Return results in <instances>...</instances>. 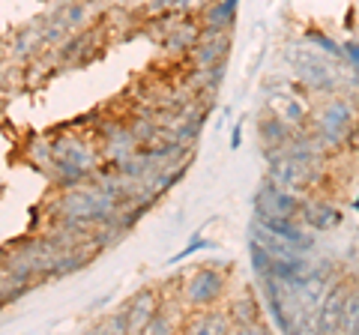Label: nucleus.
Returning a JSON list of instances; mask_svg holds the SVG:
<instances>
[{
  "mask_svg": "<svg viewBox=\"0 0 359 335\" xmlns=\"http://www.w3.org/2000/svg\"><path fill=\"white\" fill-rule=\"evenodd\" d=\"M341 51H344L347 66H351L353 72H359V42H356V39H347L344 46H341Z\"/></svg>",
  "mask_w": 359,
  "mask_h": 335,
  "instance_id": "obj_13",
  "label": "nucleus"
},
{
  "mask_svg": "<svg viewBox=\"0 0 359 335\" xmlns=\"http://www.w3.org/2000/svg\"><path fill=\"white\" fill-rule=\"evenodd\" d=\"M249 254H252V270H255V275H257V278L269 275V266H273V254H269L257 240H249Z\"/></svg>",
  "mask_w": 359,
  "mask_h": 335,
  "instance_id": "obj_10",
  "label": "nucleus"
},
{
  "mask_svg": "<svg viewBox=\"0 0 359 335\" xmlns=\"http://www.w3.org/2000/svg\"><path fill=\"white\" fill-rule=\"evenodd\" d=\"M186 296L192 306H212L224 296V275L216 270H201L186 287Z\"/></svg>",
  "mask_w": 359,
  "mask_h": 335,
  "instance_id": "obj_3",
  "label": "nucleus"
},
{
  "mask_svg": "<svg viewBox=\"0 0 359 335\" xmlns=\"http://www.w3.org/2000/svg\"><path fill=\"white\" fill-rule=\"evenodd\" d=\"M306 42L311 48H318V51H323V54H330V57H344V51H341V46L335 42L330 33H320V30H306Z\"/></svg>",
  "mask_w": 359,
  "mask_h": 335,
  "instance_id": "obj_9",
  "label": "nucleus"
},
{
  "mask_svg": "<svg viewBox=\"0 0 359 335\" xmlns=\"http://www.w3.org/2000/svg\"><path fill=\"white\" fill-rule=\"evenodd\" d=\"M297 75L302 84H309L311 90H318V93H335V87H339L332 69L320 57H314V54H306V57L297 63Z\"/></svg>",
  "mask_w": 359,
  "mask_h": 335,
  "instance_id": "obj_4",
  "label": "nucleus"
},
{
  "mask_svg": "<svg viewBox=\"0 0 359 335\" xmlns=\"http://www.w3.org/2000/svg\"><path fill=\"white\" fill-rule=\"evenodd\" d=\"M353 210H356V213H359V198H356V200H353Z\"/></svg>",
  "mask_w": 359,
  "mask_h": 335,
  "instance_id": "obj_15",
  "label": "nucleus"
},
{
  "mask_svg": "<svg viewBox=\"0 0 359 335\" xmlns=\"http://www.w3.org/2000/svg\"><path fill=\"white\" fill-rule=\"evenodd\" d=\"M299 216L311 231H330L341 221L339 210H335L332 204H323V200H302Z\"/></svg>",
  "mask_w": 359,
  "mask_h": 335,
  "instance_id": "obj_5",
  "label": "nucleus"
},
{
  "mask_svg": "<svg viewBox=\"0 0 359 335\" xmlns=\"http://www.w3.org/2000/svg\"><path fill=\"white\" fill-rule=\"evenodd\" d=\"M233 18H237V4H231V0H212L207 15H204V30H201V36L204 33H224Z\"/></svg>",
  "mask_w": 359,
  "mask_h": 335,
  "instance_id": "obj_6",
  "label": "nucleus"
},
{
  "mask_svg": "<svg viewBox=\"0 0 359 335\" xmlns=\"http://www.w3.org/2000/svg\"><path fill=\"white\" fill-rule=\"evenodd\" d=\"M257 132H261V141L266 147H282L290 141V123L282 120L278 114H264L261 123H257Z\"/></svg>",
  "mask_w": 359,
  "mask_h": 335,
  "instance_id": "obj_8",
  "label": "nucleus"
},
{
  "mask_svg": "<svg viewBox=\"0 0 359 335\" xmlns=\"http://www.w3.org/2000/svg\"><path fill=\"white\" fill-rule=\"evenodd\" d=\"M261 228H266L269 233H276L278 240H285V242H290L294 249H299L302 254H309L311 249H314V240L309 231H302V225L297 219H290V216H257L255 219Z\"/></svg>",
  "mask_w": 359,
  "mask_h": 335,
  "instance_id": "obj_2",
  "label": "nucleus"
},
{
  "mask_svg": "<svg viewBox=\"0 0 359 335\" xmlns=\"http://www.w3.org/2000/svg\"><path fill=\"white\" fill-rule=\"evenodd\" d=\"M243 147V123H237L231 132V150H240Z\"/></svg>",
  "mask_w": 359,
  "mask_h": 335,
  "instance_id": "obj_14",
  "label": "nucleus"
},
{
  "mask_svg": "<svg viewBox=\"0 0 359 335\" xmlns=\"http://www.w3.org/2000/svg\"><path fill=\"white\" fill-rule=\"evenodd\" d=\"M204 249H212V242L210 240H192L186 245L183 252H177L174 258H171V264H180V261H186V258H192V254H198V252H204Z\"/></svg>",
  "mask_w": 359,
  "mask_h": 335,
  "instance_id": "obj_12",
  "label": "nucleus"
},
{
  "mask_svg": "<svg viewBox=\"0 0 359 335\" xmlns=\"http://www.w3.org/2000/svg\"><path fill=\"white\" fill-rule=\"evenodd\" d=\"M353 117L356 111L351 102L344 99H332V102L323 105V111L318 114V132L320 138H327L330 144H341L351 138V129H353Z\"/></svg>",
  "mask_w": 359,
  "mask_h": 335,
  "instance_id": "obj_1",
  "label": "nucleus"
},
{
  "mask_svg": "<svg viewBox=\"0 0 359 335\" xmlns=\"http://www.w3.org/2000/svg\"><path fill=\"white\" fill-rule=\"evenodd\" d=\"M231 51V36L228 33H204V42H198L195 48V60L198 63H216V60H224V54Z\"/></svg>",
  "mask_w": 359,
  "mask_h": 335,
  "instance_id": "obj_7",
  "label": "nucleus"
},
{
  "mask_svg": "<svg viewBox=\"0 0 359 335\" xmlns=\"http://www.w3.org/2000/svg\"><path fill=\"white\" fill-rule=\"evenodd\" d=\"M276 114L282 117V120H287L290 126H299V123L309 117V111H306V105H302L297 96H287V99H285V105H282V108H276Z\"/></svg>",
  "mask_w": 359,
  "mask_h": 335,
  "instance_id": "obj_11",
  "label": "nucleus"
}]
</instances>
